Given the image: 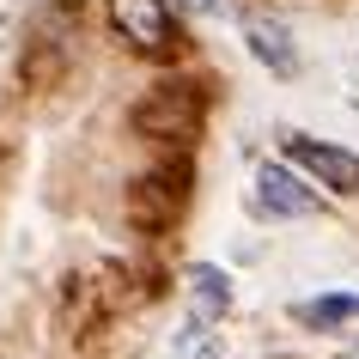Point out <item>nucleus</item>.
<instances>
[{
  "label": "nucleus",
  "mask_w": 359,
  "mask_h": 359,
  "mask_svg": "<svg viewBox=\"0 0 359 359\" xmlns=\"http://www.w3.org/2000/svg\"><path fill=\"white\" fill-rule=\"evenodd\" d=\"M250 208L268 213V219H311L323 201H317V189H311V177L286 158V165H262V170H256V195H250Z\"/></svg>",
  "instance_id": "1"
},
{
  "label": "nucleus",
  "mask_w": 359,
  "mask_h": 359,
  "mask_svg": "<svg viewBox=\"0 0 359 359\" xmlns=\"http://www.w3.org/2000/svg\"><path fill=\"white\" fill-rule=\"evenodd\" d=\"M286 158L317 183V189L335 195H359V152L329 147V140H311V134H286Z\"/></svg>",
  "instance_id": "2"
},
{
  "label": "nucleus",
  "mask_w": 359,
  "mask_h": 359,
  "mask_svg": "<svg viewBox=\"0 0 359 359\" xmlns=\"http://www.w3.org/2000/svg\"><path fill=\"white\" fill-rule=\"evenodd\" d=\"M104 13H110L116 37L134 43V49H170V6L165 0H104Z\"/></svg>",
  "instance_id": "3"
},
{
  "label": "nucleus",
  "mask_w": 359,
  "mask_h": 359,
  "mask_svg": "<svg viewBox=\"0 0 359 359\" xmlns=\"http://www.w3.org/2000/svg\"><path fill=\"white\" fill-rule=\"evenodd\" d=\"M244 43H250V55L262 61L268 74H299V49H292V37H286V25L280 19H262V13H250L244 19Z\"/></svg>",
  "instance_id": "4"
},
{
  "label": "nucleus",
  "mask_w": 359,
  "mask_h": 359,
  "mask_svg": "<svg viewBox=\"0 0 359 359\" xmlns=\"http://www.w3.org/2000/svg\"><path fill=\"white\" fill-rule=\"evenodd\" d=\"M189 304H195V317H201V323L226 317V311H231V280L213 262H195L189 268Z\"/></svg>",
  "instance_id": "5"
},
{
  "label": "nucleus",
  "mask_w": 359,
  "mask_h": 359,
  "mask_svg": "<svg viewBox=\"0 0 359 359\" xmlns=\"http://www.w3.org/2000/svg\"><path fill=\"white\" fill-rule=\"evenodd\" d=\"M304 329H341V323H359V292H323V299L299 304Z\"/></svg>",
  "instance_id": "6"
},
{
  "label": "nucleus",
  "mask_w": 359,
  "mask_h": 359,
  "mask_svg": "<svg viewBox=\"0 0 359 359\" xmlns=\"http://www.w3.org/2000/svg\"><path fill=\"white\" fill-rule=\"evenodd\" d=\"M170 359H226V347H219V335H213V329H208L201 317H189V329L177 335Z\"/></svg>",
  "instance_id": "7"
},
{
  "label": "nucleus",
  "mask_w": 359,
  "mask_h": 359,
  "mask_svg": "<svg viewBox=\"0 0 359 359\" xmlns=\"http://www.w3.org/2000/svg\"><path fill=\"white\" fill-rule=\"evenodd\" d=\"M183 6H195V13H213V6H219V0H183Z\"/></svg>",
  "instance_id": "8"
},
{
  "label": "nucleus",
  "mask_w": 359,
  "mask_h": 359,
  "mask_svg": "<svg viewBox=\"0 0 359 359\" xmlns=\"http://www.w3.org/2000/svg\"><path fill=\"white\" fill-rule=\"evenodd\" d=\"M341 359H359V335H353V341H347V347H341Z\"/></svg>",
  "instance_id": "9"
}]
</instances>
